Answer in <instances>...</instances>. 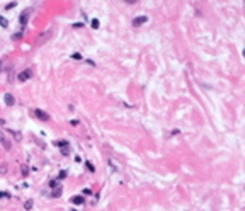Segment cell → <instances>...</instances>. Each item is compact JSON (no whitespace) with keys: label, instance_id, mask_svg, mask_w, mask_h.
Wrapping results in <instances>:
<instances>
[{"label":"cell","instance_id":"6da1fadb","mask_svg":"<svg viewBox=\"0 0 245 211\" xmlns=\"http://www.w3.org/2000/svg\"><path fill=\"white\" fill-rule=\"evenodd\" d=\"M49 187H51V194L55 198H60L61 196V186H60L58 181H51L49 182Z\"/></svg>","mask_w":245,"mask_h":211},{"label":"cell","instance_id":"7a4b0ae2","mask_svg":"<svg viewBox=\"0 0 245 211\" xmlns=\"http://www.w3.org/2000/svg\"><path fill=\"white\" fill-rule=\"evenodd\" d=\"M34 114H36V118L41 119V121H49V114H48V112H44V111L36 109V111H34Z\"/></svg>","mask_w":245,"mask_h":211},{"label":"cell","instance_id":"3957f363","mask_svg":"<svg viewBox=\"0 0 245 211\" xmlns=\"http://www.w3.org/2000/svg\"><path fill=\"white\" fill-rule=\"evenodd\" d=\"M147 20H148L147 15H138V17L133 19V26H141V24H145Z\"/></svg>","mask_w":245,"mask_h":211},{"label":"cell","instance_id":"277c9868","mask_svg":"<svg viewBox=\"0 0 245 211\" xmlns=\"http://www.w3.org/2000/svg\"><path fill=\"white\" fill-rule=\"evenodd\" d=\"M20 82H26V80H29L31 79V70H22L19 73V77H17Z\"/></svg>","mask_w":245,"mask_h":211},{"label":"cell","instance_id":"5b68a950","mask_svg":"<svg viewBox=\"0 0 245 211\" xmlns=\"http://www.w3.org/2000/svg\"><path fill=\"white\" fill-rule=\"evenodd\" d=\"M4 101H5V106H14V95L12 94H5L4 95Z\"/></svg>","mask_w":245,"mask_h":211},{"label":"cell","instance_id":"8992f818","mask_svg":"<svg viewBox=\"0 0 245 211\" xmlns=\"http://www.w3.org/2000/svg\"><path fill=\"white\" fill-rule=\"evenodd\" d=\"M70 201L73 203V204H84V201H85V199H84V196H73Z\"/></svg>","mask_w":245,"mask_h":211},{"label":"cell","instance_id":"52a82bcc","mask_svg":"<svg viewBox=\"0 0 245 211\" xmlns=\"http://www.w3.org/2000/svg\"><path fill=\"white\" fill-rule=\"evenodd\" d=\"M26 24H27V10H26V12H22V15H20V26L24 27Z\"/></svg>","mask_w":245,"mask_h":211},{"label":"cell","instance_id":"ba28073f","mask_svg":"<svg viewBox=\"0 0 245 211\" xmlns=\"http://www.w3.org/2000/svg\"><path fill=\"white\" fill-rule=\"evenodd\" d=\"M0 26H2V27H7V26H9V20L5 19L4 15H0Z\"/></svg>","mask_w":245,"mask_h":211},{"label":"cell","instance_id":"9c48e42d","mask_svg":"<svg viewBox=\"0 0 245 211\" xmlns=\"http://www.w3.org/2000/svg\"><path fill=\"white\" fill-rule=\"evenodd\" d=\"M68 153H70V145H67V147H61V155H65V157H67Z\"/></svg>","mask_w":245,"mask_h":211},{"label":"cell","instance_id":"30bf717a","mask_svg":"<svg viewBox=\"0 0 245 211\" xmlns=\"http://www.w3.org/2000/svg\"><path fill=\"white\" fill-rule=\"evenodd\" d=\"M0 199H10V194L5 191H0Z\"/></svg>","mask_w":245,"mask_h":211},{"label":"cell","instance_id":"8fae6325","mask_svg":"<svg viewBox=\"0 0 245 211\" xmlns=\"http://www.w3.org/2000/svg\"><path fill=\"white\" fill-rule=\"evenodd\" d=\"M24 208H26V210H31V208H32V199H29V201L24 203Z\"/></svg>","mask_w":245,"mask_h":211},{"label":"cell","instance_id":"7c38bea8","mask_svg":"<svg viewBox=\"0 0 245 211\" xmlns=\"http://www.w3.org/2000/svg\"><path fill=\"white\" fill-rule=\"evenodd\" d=\"M55 145H58L60 148H61V147H67V145H68V141H65V140H61V141H56V143H55Z\"/></svg>","mask_w":245,"mask_h":211},{"label":"cell","instance_id":"4fadbf2b","mask_svg":"<svg viewBox=\"0 0 245 211\" xmlns=\"http://www.w3.org/2000/svg\"><path fill=\"white\" fill-rule=\"evenodd\" d=\"M0 143H4V147H5V150H10V143L7 140H5V138H4V140L0 141Z\"/></svg>","mask_w":245,"mask_h":211},{"label":"cell","instance_id":"5bb4252c","mask_svg":"<svg viewBox=\"0 0 245 211\" xmlns=\"http://www.w3.org/2000/svg\"><path fill=\"white\" fill-rule=\"evenodd\" d=\"M85 165H87L88 172H95V169H94V165H92V163H90V162H85Z\"/></svg>","mask_w":245,"mask_h":211},{"label":"cell","instance_id":"9a60e30c","mask_svg":"<svg viewBox=\"0 0 245 211\" xmlns=\"http://www.w3.org/2000/svg\"><path fill=\"white\" fill-rule=\"evenodd\" d=\"M20 172H22V175L26 177V175H27V172H29V169H27L26 165H22V169H20Z\"/></svg>","mask_w":245,"mask_h":211},{"label":"cell","instance_id":"2e32d148","mask_svg":"<svg viewBox=\"0 0 245 211\" xmlns=\"http://www.w3.org/2000/svg\"><path fill=\"white\" fill-rule=\"evenodd\" d=\"M72 58H73V60H82V55H80V53H73Z\"/></svg>","mask_w":245,"mask_h":211},{"label":"cell","instance_id":"e0dca14e","mask_svg":"<svg viewBox=\"0 0 245 211\" xmlns=\"http://www.w3.org/2000/svg\"><path fill=\"white\" fill-rule=\"evenodd\" d=\"M65 177H67V172H65V170H61V172L58 174V179L61 181V179H65Z\"/></svg>","mask_w":245,"mask_h":211},{"label":"cell","instance_id":"ac0fdd59","mask_svg":"<svg viewBox=\"0 0 245 211\" xmlns=\"http://www.w3.org/2000/svg\"><path fill=\"white\" fill-rule=\"evenodd\" d=\"M7 172V165L5 163H2V167H0V174H5Z\"/></svg>","mask_w":245,"mask_h":211},{"label":"cell","instance_id":"d6986e66","mask_svg":"<svg viewBox=\"0 0 245 211\" xmlns=\"http://www.w3.org/2000/svg\"><path fill=\"white\" fill-rule=\"evenodd\" d=\"M92 27H94V29H97V27H99V20H97V19L92 20Z\"/></svg>","mask_w":245,"mask_h":211},{"label":"cell","instance_id":"ffe728a7","mask_svg":"<svg viewBox=\"0 0 245 211\" xmlns=\"http://www.w3.org/2000/svg\"><path fill=\"white\" fill-rule=\"evenodd\" d=\"M12 135L15 136V140H20V138H22V136H20V133H17V131H12Z\"/></svg>","mask_w":245,"mask_h":211},{"label":"cell","instance_id":"44dd1931","mask_svg":"<svg viewBox=\"0 0 245 211\" xmlns=\"http://www.w3.org/2000/svg\"><path fill=\"white\" fill-rule=\"evenodd\" d=\"M12 7H15V2H10V4H7V9H12Z\"/></svg>","mask_w":245,"mask_h":211},{"label":"cell","instance_id":"7402d4cb","mask_svg":"<svg viewBox=\"0 0 245 211\" xmlns=\"http://www.w3.org/2000/svg\"><path fill=\"white\" fill-rule=\"evenodd\" d=\"M20 36H22V32H17V34H14V39H20Z\"/></svg>","mask_w":245,"mask_h":211},{"label":"cell","instance_id":"603a6c76","mask_svg":"<svg viewBox=\"0 0 245 211\" xmlns=\"http://www.w3.org/2000/svg\"><path fill=\"white\" fill-rule=\"evenodd\" d=\"M82 26H84L82 22H75V24H73V27H82Z\"/></svg>","mask_w":245,"mask_h":211},{"label":"cell","instance_id":"cb8c5ba5","mask_svg":"<svg viewBox=\"0 0 245 211\" xmlns=\"http://www.w3.org/2000/svg\"><path fill=\"white\" fill-rule=\"evenodd\" d=\"M124 2H126V4H135L136 0H124Z\"/></svg>","mask_w":245,"mask_h":211},{"label":"cell","instance_id":"d4e9b609","mask_svg":"<svg viewBox=\"0 0 245 211\" xmlns=\"http://www.w3.org/2000/svg\"><path fill=\"white\" fill-rule=\"evenodd\" d=\"M4 140V133H2V131H0V141Z\"/></svg>","mask_w":245,"mask_h":211},{"label":"cell","instance_id":"484cf974","mask_svg":"<svg viewBox=\"0 0 245 211\" xmlns=\"http://www.w3.org/2000/svg\"><path fill=\"white\" fill-rule=\"evenodd\" d=\"M0 70H2V60H0Z\"/></svg>","mask_w":245,"mask_h":211}]
</instances>
